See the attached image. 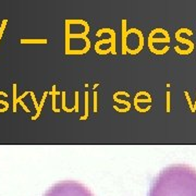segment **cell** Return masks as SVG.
Instances as JSON below:
<instances>
[{"label": "cell", "mask_w": 196, "mask_h": 196, "mask_svg": "<svg viewBox=\"0 0 196 196\" xmlns=\"http://www.w3.org/2000/svg\"><path fill=\"white\" fill-rule=\"evenodd\" d=\"M148 196H196V170L187 165H172L154 179Z\"/></svg>", "instance_id": "cell-1"}, {"label": "cell", "mask_w": 196, "mask_h": 196, "mask_svg": "<svg viewBox=\"0 0 196 196\" xmlns=\"http://www.w3.org/2000/svg\"><path fill=\"white\" fill-rule=\"evenodd\" d=\"M44 196H94V194L82 183L76 181H61L47 190Z\"/></svg>", "instance_id": "cell-2"}]
</instances>
